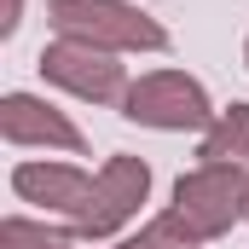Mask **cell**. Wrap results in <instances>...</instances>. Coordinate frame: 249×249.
Wrapping results in <instances>:
<instances>
[{"mask_svg": "<svg viewBox=\"0 0 249 249\" xmlns=\"http://www.w3.org/2000/svg\"><path fill=\"white\" fill-rule=\"evenodd\" d=\"M12 191H18V203H35V209L64 214V220L75 226V220H81V209H87L93 174H87V168H75V162H41V157H29V162H18V168H12Z\"/></svg>", "mask_w": 249, "mask_h": 249, "instance_id": "52a82bcc", "label": "cell"}, {"mask_svg": "<svg viewBox=\"0 0 249 249\" xmlns=\"http://www.w3.org/2000/svg\"><path fill=\"white\" fill-rule=\"evenodd\" d=\"M174 214L203 244L226 238L238 220H249V174L238 162H197L191 174L174 180Z\"/></svg>", "mask_w": 249, "mask_h": 249, "instance_id": "3957f363", "label": "cell"}, {"mask_svg": "<svg viewBox=\"0 0 249 249\" xmlns=\"http://www.w3.org/2000/svg\"><path fill=\"white\" fill-rule=\"evenodd\" d=\"M122 116L151 127V133H209V122L220 110H214V99H209V87L197 75H186V70H151V75H139L127 87Z\"/></svg>", "mask_w": 249, "mask_h": 249, "instance_id": "7a4b0ae2", "label": "cell"}, {"mask_svg": "<svg viewBox=\"0 0 249 249\" xmlns=\"http://www.w3.org/2000/svg\"><path fill=\"white\" fill-rule=\"evenodd\" d=\"M0 249H75V226H47L29 214L0 220Z\"/></svg>", "mask_w": 249, "mask_h": 249, "instance_id": "9c48e42d", "label": "cell"}, {"mask_svg": "<svg viewBox=\"0 0 249 249\" xmlns=\"http://www.w3.org/2000/svg\"><path fill=\"white\" fill-rule=\"evenodd\" d=\"M47 23L70 35V41H87V47H105V53H162L168 47V29L139 12L133 0H47Z\"/></svg>", "mask_w": 249, "mask_h": 249, "instance_id": "6da1fadb", "label": "cell"}, {"mask_svg": "<svg viewBox=\"0 0 249 249\" xmlns=\"http://www.w3.org/2000/svg\"><path fill=\"white\" fill-rule=\"evenodd\" d=\"M0 139L12 151H64V157L87 151L81 127L70 122L53 99H41V93H6L0 99Z\"/></svg>", "mask_w": 249, "mask_h": 249, "instance_id": "8992f818", "label": "cell"}, {"mask_svg": "<svg viewBox=\"0 0 249 249\" xmlns=\"http://www.w3.org/2000/svg\"><path fill=\"white\" fill-rule=\"evenodd\" d=\"M197 162H238V168L249 162V105L244 99H232L209 122V133L197 139Z\"/></svg>", "mask_w": 249, "mask_h": 249, "instance_id": "ba28073f", "label": "cell"}, {"mask_svg": "<svg viewBox=\"0 0 249 249\" xmlns=\"http://www.w3.org/2000/svg\"><path fill=\"white\" fill-rule=\"evenodd\" d=\"M35 70H41L53 87H64L70 99H87V105H122L127 87H133V81H127V64L116 58V53L87 47V41H70V35L47 41L41 58H35Z\"/></svg>", "mask_w": 249, "mask_h": 249, "instance_id": "5b68a950", "label": "cell"}, {"mask_svg": "<svg viewBox=\"0 0 249 249\" xmlns=\"http://www.w3.org/2000/svg\"><path fill=\"white\" fill-rule=\"evenodd\" d=\"M145 197H151V162L133 157V151H116V157L93 174L87 209H81V220H75V238H81V244L122 238V226L145 209Z\"/></svg>", "mask_w": 249, "mask_h": 249, "instance_id": "277c9868", "label": "cell"}, {"mask_svg": "<svg viewBox=\"0 0 249 249\" xmlns=\"http://www.w3.org/2000/svg\"><path fill=\"white\" fill-rule=\"evenodd\" d=\"M244 64H249V41H244Z\"/></svg>", "mask_w": 249, "mask_h": 249, "instance_id": "8fae6325", "label": "cell"}, {"mask_svg": "<svg viewBox=\"0 0 249 249\" xmlns=\"http://www.w3.org/2000/svg\"><path fill=\"white\" fill-rule=\"evenodd\" d=\"M116 249H203V238H197V232H191L186 220H180V214L168 209V214L145 220L139 232H127V238H122Z\"/></svg>", "mask_w": 249, "mask_h": 249, "instance_id": "30bf717a", "label": "cell"}]
</instances>
